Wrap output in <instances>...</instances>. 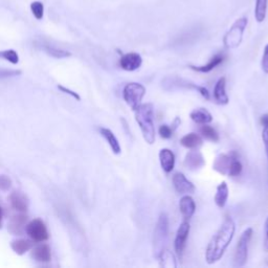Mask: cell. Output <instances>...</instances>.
I'll return each mask as SVG.
<instances>
[{
	"label": "cell",
	"mask_w": 268,
	"mask_h": 268,
	"mask_svg": "<svg viewBox=\"0 0 268 268\" xmlns=\"http://www.w3.org/2000/svg\"><path fill=\"white\" fill-rule=\"evenodd\" d=\"M260 123L261 125L264 127V126H268V113L266 114H263L260 118Z\"/></svg>",
	"instance_id": "obj_39"
},
{
	"label": "cell",
	"mask_w": 268,
	"mask_h": 268,
	"mask_svg": "<svg viewBox=\"0 0 268 268\" xmlns=\"http://www.w3.org/2000/svg\"><path fill=\"white\" fill-rule=\"evenodd\" d=\"M179 211L184 220H190L194 216L196 212V203L189 194H185L181 197L179 201Z\"/></svg>",
	"instance_id": "obj_14"
},
{
	"label": "cell",
	"mask_w": 268,
	"mask_h": 268,
	"mask_svg": "<svg viewBox=\"0 0 268 268\" xmlns=\"http://www.w3.org/2000/svg\"><path fill=\"white\" fill-rule=\"evenodd\" d=\"M26 232L34 242H43L48 239L46 225L41 219H34L28 223Z\"/></svg>",
	"instance_id": "obj_7"
},
{
	"label": "cell",
	"mask_w": 268,
	"mask_h": 268,
	"mask_svg": "<svg viewBox=\"0 0 268 268\" xmlns=\"http://www.w3.org/2000/svg\"><path fill=\"white\" fill-rule=\"evenodd\" d=\"M247 23H249V19L246 17H242L236 20L235 23L231 27V29L223 38V44L225 48L234 50L241 44Z\"/></svg>",
	"instance_id": "obj_3"
},
{
	"label": "cell",
	"mask_w": 268,
	"mask_h": 268,
	"mask_svg": "<svg viewBox=\"0 0 268 268\" xmlns=\"http://www.w3.org/2000/svg\"><path fill=\"white\" fill-rule=\"evenodd\" d=\"M34 246V241L32 240H27V239H18L14 240L11 243L12 250L19 256L25 255L27 252L32 250V247Z\"/></svg>",
	"instance_id": "obj_25"
},
{
	"label": "cell",
	"mask_w": 268,
	"mask_h": 268,
	"mask_svg": "<svg viewBox=\"0 0 268 268\" xmlns=\"http://www.w3.org/2000/svg\"><path fill=\"white\" fill-rule=\"evenodd\" d=\"M190 230H191V225L188 220L182 221L177 230L176 237L174 240V249L179 258L182 257L185 246H187V241L189 238Z\"/></svg>",
	"instance_id": "obj_8"
},
{
	"label": "cell",
	"mask_w": 268,
	"mask_h": 268,
	"mask_svg": "<svg viewBox=\"0 0 268 268\" xmlns=\"http://www.w3.org/2000/svg\"><path fill=\"white\" fill-rule=\"evenodd\" d=\"M31 11L33 13V15L35 16V18L37 20H41L43 18L44 15V7L43 4L40 3V2H34L31 5Z\"/></svg>",
	"instance_id": "obj_30"
},
{
	"label": "cell",
	"mask_w": 268,
	"mask_h": 268,
	"mask_svg": "<svg viewBox=\"0 0 268 268\" xmlns=\"http://www.w3.org/2000/svg\"><path fill=\"white\" fill-rule=\"evenodd\" d=\"M146 94V87L136 83V82H130L123 90V98L124 101L126 102V104L135 111L141 104L142 99Z\"/></svg>",
	"instance_id": "obj_5"
},
{
	"label": "cell",
	"mask_w": 268,
	"mask_h": 268,
	"mask_svg": "<svg viewBox=\"0 0 268 268\" xmlns=\"http://www.w3.org/2000/svg\"><path fill=\"white\" fill-rule=\"evenodd\" d=\"M229 195H230L229 185L225 181H222L217 187L216 194L214 197V201L219 209H223L225 207V204L229 199Z\"/></svg>",
	"instance_id": "obj_20"
},
{
	"label": "cell",
	"mask_w": 268,
	"mask_h": 268,
	"mask_svg": "<svg viewBox=\"0 0 268 268\" xmlns=\"http://www.w3.org/2000/svg\"><path fill=\"white\" fill-rule=\"evenodd\" d=\"M159 259V265L163 268H176L177 261L175 255L167 249H163L157 256Z\"/></svg>",
	"instance_id": "obj_24"
},
{
	"label": "cell",
	"mask_w": 268,
	"mask_h": 268,
	"mask_svg": "<svg viewBox=\"0 0 268 268\" xmlns=\"http://www.w3.org/2000/svg\"><path fill=\"white\" fill-rule=\"evenodd\" d=\"M0 58L9 61L12 64H17L19 62V56L14 50H7L4 52H0Z\"/></svg>",
	"instance_id": "obj_31"
},
{
	"label": "cell",
	"mask_w": 268,
	"mask_h": 268,
	"mask_svg": "<svg viewBox=\"0 0 268 268\" xmlns=\"http://www.w3.org/2000/svg\"><path fill=\"white\" fill-rule=\"evenodd\" d=\"M183 163H184V167L188 170L197 171L204 167L205 159L201 152L197 151V149H194L187 153Z\"/></svg>",
	"instance_id": "obj_12"
},
{
	"label": "cell",
	"mask_w": 268,
	"mask_h": 268,
	"mask_svg": "<svg viewBox=\"0 0 268 268\" xmlns=\"http://www.w3.org/2000/svg\"><path fill=\"white\" fill-rule=\"evenodd\" d=\"M10 203L12 208L20 213H26L29 209V199L27 195H25L22 192L15 191L13 192L10 197Z\"/></svg>",
	"instance_id": "obj_16"
},
{
	"label": "cell",
	"mask_w": 268,
	"mask_h": 268,
	"mask_svg": "<svg viewBox=\"0 0 268 268\" xmlns=\"http://www.w3.org/2000/svg\"><path fill=\"white\" fill-rule=\"evenodd\" d=\"M201 135L205 138L208 139L212 142H218L220 137H219V134L218 132L212 127V126H209V124H205V125H202L199 129Z\"/></svg>",
	"instance_id": "obj_27"
},
{
	"label": "cell",
	"mask_w": 268,
	"mask_h": 268,
	"mask_svg": "<svg viewBox=\"0 0 268 268\" xmlns=\"http://www.w3.org/2000/svg\"><path fill=\"white\" fill-rule=\"evenodd\" d=\"M235 232L236 223L232 217L228 216L207 246L205 262L209 265H213L221 260L234 238Z\"/></svg>",
	"instance_id": "obj_1"
},
{
	"label": "cell",
	"mask_w": 268,
	"mask_h": 268,
	"mask_svg": "<svg viewBox=\"0 0 268 268\" xmlns=\"http://www.w3.org/2000/svg\"><path fill=\"white\" fill-rule=\"evenodd\" d=\"M32 257L37 262L47 263L52 260V251L47 244H41L33 250Z\"/></svg>",
	"instance_id": "obj_21"
},
{
	"label": "cell",
	"mask_w": 268,
	"mask_h": 268,
	"mask_svg": "<svg viewBox=\"0 0 268 268\" xmlns=\"http://www.w3.org/2000/svg\"><path fill=\"white\" fill-rule=\"evenodd\" d=\"M159 135L163 139H170L173 135V128L169 125H161L158 129Z\"/></svg>",
	"instance_id": "obj_32"
},
{
	"label": "cell",
	"mask_w": 268,
	"mask_h": 268,
	"mask_svg": "<svg viewBox=\"0 0 268 268\" xmlns=\"http://www.w3.org/2000/svg\"><path fill=\"white\" fill-rule=\"evenodd\" d=\"M168 234H169V217L166 213H161L158 217L156 226L154 229V237H153L154 253L156 257L164 249V246H166L168 241Z\"/></svg>",
	"instance_id": "obj_4"
},
{
	"label": "cell",
	"mask_w": 268,
	"mask_h": 268,
	"mask_svg": "<svg viewBox=\"0 0 268 268\" xmlns=\"http://www.w3.org/2000/svg\"><path fill=\"white\" fill-rule=\"evenodd\" d=\"M58 88L60 89V90H62V91H63L64 93H68L69 95H71L72 98H75V99H77L78 101H80L81 100V98H80V95L77 93V92H75V91H71L70 89H67V88H65V87H63V86H58Z\"/></svg>",
	"instance_id": "obj_37"
},
{
	"label": "cell",
	"mask_w": 268,
	"mask_h": 268,
	"mask_svg": "<svg viewBox=\"0 0 268 268\" xmlns=\"http://www.w3.org/2000/svg\"><path fill=\"white\" fill-rule=\"evenodd\" d=\"M267 7H268V0H256L255 18L259 23H262L266 18Z\"/></svg>",
	"instance_id": "obj_26"
},
{
	"label": "cell",
	"mask_w": 268,
	"mask_h": 268,
	"mask_svg": "<svg viewBox=\"0 0 268 268\" xmlns=\"http://www.w3.org/2000/svg\"><path fill=\"white\" fill-rule=\"evenodd\" d=\"M12 187V180L7 175H0V190L9 191Z\"/></svg>",
	"instance_id": "obj_33"
},
{
	"label": "cell",
	"mask_w": 268,
	"mask_h": 268,
	"mask_svg": "<svg viewBox=\"0 0 268 268\" xmlns=\"http://www.w3.org/2000/svg\"><path fill=\"white\" fill-rule=\"evenodd\" d=\"M261 66L263 71L268 75V44H266V46L264 47V53H263V57H262V61H261Z\"/></svg>",
	"instance_id": "obj_34"
},
{
	"label": "cell",
	"mask_w": 268,
	"mask_h": 268,
	"mask_svg": "<svg viewBox=\"0 0 268 268\" xmlns=\"http://www.w3.org/2000/svg\"><path fill=\"white\" fill-rule=\"evenodd\" d=\"M28 217L23 214L13 216L9 222L8 230L14 236H21L27 229Z\"/></svg>",
	"instance_id": "obj_13"
},
{
	"label": "cell",
	"mask_w": 268,
	"mask_h": 268,
	"mask_svg": "<svg viewBox=\"0 0 268 268\" xmlns=\"http://www.w3.org/2000/svg\"><path fill=\"white\" fill-rule=\"evenodd\" d=\"M20 74H21V71H19V70H0V79L18 76Z\"/></svg>",
	"instance_id": "obj_36"
},
{
	"label": "cell",
	"mask_w": 268,
	"mask_h": 268,
	"mask_svg": "<svg viewBox=\"0 0 268 268\" xmlns=\"http://www.w3.org/2000/svg\"><path fill=\"white\" fill-rule=\"evenodd\" d=\"M262 139L264 143V148H265V153L267 156V162H268V126L263 127L262 131Z\"/></svg>",
	"instance_id": "obj_35"
},
{
	"label": "cell",
	"mask_w": 268,
	"mask_h": 268,
	"mask_svg": "<svg viewBox=\"0 0 268 268\" xmlns=\"http://www.w3.org/2000/svg\"><path fill=\"white\" fill-rule=\"evenodd\" d=\"M172 182L174 185V189L177 193L185 195V194H194L196 191V187L192 181H190L183 173L177 172L173 175Z\"/></svg>",
	"instance_id": "obj_10"
},
{
	"label": "cell",
	"mask_w": 268,
	"mask_h": 268,
	"mask_svg": "<svg viewBox=\"0 0 268 268\" xmlns=\"http://www.w3.org/2000/svg\"><path fill=\"white\" fill-rule=\"evenodd\" d=\"M190 117L194 123L199 124V125H205V124H210L213 121V115L205 108L194 109L190 113Z\"/></svg>",
	"instance_id": "obj_22"
},
{
	"label": "cell",
	"mask_w": 268,
	"mask_h": 268,
	"mask_svg": "<svg viewBox=\"0 0 268 268\" xmlns=\"http://www.w3.org/2000/svg\"><path fill=\"white\" fill-rule=\"evenodd\" d=\"M100 133H101V135L103 137L106 139V141L108 142V145L110 146L112 152L114 154H116V155L120 154L121 148H120V145H119V142H118V139L116 138L114 133L108 128H100Z\"/></svg>",
	"instance_id": "obj_23"
},
{
	"label": "cell",
	"mask_w": 268,
	"mask_h": 268,
	"mask_svg": "<svg viewBox=\"0 0 268 268\" xmlns=\"http://www.w3.org/2000/svg\"><path fill=\"white\" fill-rule=\"evenodd\" d=\"M135 120L141 130L143 139L149 145H153L156 138L154 126V107L151 103L141 104L135 111Z\"/></svg>",
	"instance_id": "obj_2"
},
{
	"label": "cell",
	"mask_w": 268,
	"mask_h": 268,
	"mask_svg": "<svg viewBox=\"0 0 268 268\" xmlns=\"http://www.w3.org/2000/svg\"><path fill=\"white\" fill-rule=\"evenodd\" d=\"M243 171V164L242 162L239 160V157L235 158L231 164V168L229 171V175L230 177H237L239 176Z\"/></svg>",
	"instance_id": "obj_29"
},
{
	"label": "cell",
	"mask_w": 268,
	"mask_h": 268,
	"mask_svg": "<svg viewBox=\"0 0 268 268\" xmlns=\"http://www.w3.org/2000/svg\"><path fill=\"white\" fill-rule=\"evenodd\" d=\"M158 156L161 169L167 174H170L175 167V154L172 150L168 148H163L159 151Z\"/></svg>",
	"instance_id": "obj_15"
},
{
	"label": "cell",
	"mask_w": 268,
	"mask_h": 268,
	"mask_svg": "<svg viewBox=\"0 0 268 268\" xmlns=\"http://www.w3.org/2000/svg\"><path fill=\"white\" fill-rule=\"evenodd\" d=\"M3 218H4V214H3V210L0 208V230L3 228Z\"/></svg>",
	"instance_id": "obj_40"
},
{
	"label": "cell",
	"mask_w": 268,
	"mask_h": 268,
	"mask_svg": "<svg viewBox=\"0 0 268 268\" xmlns=\"http://www.w3.org/2000/svg\"><path fill=\"white\" fill-rule=\"evenodd\" d=\"M225 60V56L223 54H217L215 55L207 64L201 65V66H194V65H190V68L198 71V72H202V74H208L212 70H214L216 67H218L220 64H222Z\"/></svg>",
	"instance_id": "obj_18"
},
{
	"label": "cell",
	"mask_w": 268,
	"mask_h": 268,
	"mask_svg": "<svg viewBox=\"0 0 268 268\" xmlns=\"http://www.w3.org/2000/svg\"><path fill=\"white\" fill-rule=\"evenodd\" d=\"M202 143H203L202 137L195 132L185 134L184 136H182L180 138V145L184 148L189 149V150L198 149L199 147L202 146Z\"/></svg>",
	"instance_id": "obj_19"
},
{
	"label": "cell",
	"mask_w": 268,
	"mask_h": 268,
	"mask_svg": "<svg viewBox=\"0 0 268 268\" xmlns=\"http://www.w3.org/2000/svg\"><path fill=\"white\" fill-rule=\"evenodd\" d=\"M264 250L268 253V217L265 221V239H264Z\"/></svg>",
	"instance_id": "obj_38"
},
{
	"label": "cell",
	"mask_w": 268,
	"mask_h": 268,
	"mask_svg": "<svg viewBox=\"0 0 268 268\" xmlns=\"http://www.w3.org/2000/svg\"><path fill=\"white\" fill-rule=\"evenodd\" d=\"M142 64L141 56L137 53H128L120 57L119 66L126 71H134Z\"/></svg>",
	"instance_id": "obj_11"
},
{
	"label": "cell",
	"mask_w": 268,
	"mask_h": 268,
	"mask_svg": "<svg viewBox=\"0 0 268 268\" xmlns=\"http://www.w3.org/2000/svg\"><path fill=\"white\" fill-rule=\"evenodd\" d=\"M253 229L249 228L241 234L236 247L234 259L235 267H242L246 264L247 258H249V243L253 237Z\"/></svg>",
	"instance_id": "obj_6"
},
{
	"label": "cell",
	"mask_w": 268,
	"mask_h": 268,
	"mask_svg": "<svg viewBox=\"0 0 268 268\" xmlns=\"http://www.w3.org/2000/svg\"><path fill=\"white\" fill-rule=\"evenodd\" d=\"M214 99L219 105H228L230 98L226 93V78L221 77L214 87Z\"/></svg>",
	"instance_id": "obj_17"
},
{
	"label": "cell",
	"mask_w": 268,
	"mask_h": 268,
	"mask_svg": "<svg viewBox=\"0 0 268 268\" xmlns=\"http://www.w3.org/2000/svg\"><path fill=\"white\" fill-rule=\"evenodd\" d=\"M237 157L238 154L236 151H231L230 153H221L216 157L213 163V169L221 175H229L231 164Z\"/></svg>",
	"instance_id": "obj_9"
},
{
	"label": "cell",
	"mask_w": 268,
	"mask_h": 268,
	"mask_svg": "<svg viewBox=\"0 0 268 268\" xmlns=\"http://www.w3.org/2000/svg\"><path fill=\"white\" fill-rule=\"evenodd\" d=\"M41 47L43 48V51L45 53H47L50 56L54 57V58H57V59H62V58H66V57H70V53L66 52V51H63V50H60V48H57L55 46H52V45H48V44H42L41 45Z\"/></svg>",
	"instance_id": "obj_28"
}]
</instances>
